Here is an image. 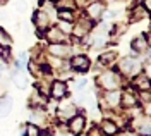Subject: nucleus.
I'll list each match as a JSON object with an SVG mask.
<instances>
[{"label": "nucleus", "instance_id": "nucleus-1", "mask_svg": "<svg viewBox=\"0 0 151 136\" xmlns=\"http://www.w3.org/2000/svg\"><path fill=\"white\" fill-rule=\"evenodd\" d=\"M96 83H98V86H101V88H105L106 91H110V90H117V88L122 85V78H120V74L115 72V71H106V72H103V74L98 76Z\"/></svg>", "mask_w": 151, "mask_h": 136}, {"label": "nucleus", "instance_id": "nucleus-2", "mask_svg": "<svg viewBox=\"0 0 151 136\" xmlns=\"http://www.w3.org/2000/svg\"><path fill=\"white\" fill-rule=\"evenodd\" d=\"M119 71L122 72L124 76H134V74H139L141 72V62L136 60L132 57H125L120 60L119 64Z\"/></svg>", "mask_w": 151, "mask_h": 136}, {"label": "nucleus", "instance_id": "nucleus-3", "mask_svg": "<svg viewBox=\"0 0 151 136\" xmlns=\"http://www.w3.org/2000/svg\"><path fill=\"white\" fill-rule=\"evenodd\" d=\"M89 57H86V55H83V54H79V55H74V57L70 59V62H69V66H70V69H74V71H77V72H84V71H88L89 69Z\"/></svg>", "mask_w": 151, "mask_h": 136}, {"label": "nucleus", "instance_id": "nucleus-4", "mask_svg": "<svg viewBox=\"0 0 151 136\" xmlns=\"http://www.w3.org/2000/svg\"><path fill=\"white\" fill-rule=\"evenodd\" d=\"M103 10H105V5L103 2H89L88 5H86V14H88V19L91 21H96L100 19L101 16H103Z\"/></svg>", "mask_w": 151, "mask_h": 136}, {"label": "nucleus", "instance_id": "nucleus-5", "mask_svg": "<svg viewBox=\"0 0 151 136\" xmlns=\"http://www.w3.org/2000/svg\"><path fill=\"white\" fill-rule=\"evenodd\" d=\"M67 93H69V88L64 81H53L52 83V88H50V95L53 100H64L67 97Z\"/></svg>", "mask_w": 151, "mask_h": 136}, {"label": "nucleus", "instance_id": "nucleus-6", "mask_svg": "<svg viewBox=\"0 0 151 136\" xmlns=\"http://www.w3.org/2000/svg\"><path fill=\"white\" fill-rule=\"evenodd\" d=\"M132 124H134V129H136L139 135L150 136V116H148V114L139 116L136 121H132Z\"/></svg>", "mask_w": 151, "mask_h": 136}, {"label": "nucleus", "instance_id": "nucleus-7", "mask_svg": "<svg viewBox=\"0 0 151 136\" xmlns=\"http://www.w3.org/2000/svg\"><path fill=\"white\" fill-rule=\"evenodd\" d=\"M86 127V117L81 116V114H76L74 117H70L69 119V131L70 133H83V129Z\"/></svg>", "mask_w": 151, "mask_h": 136}, {"label": "nucleus", "instance_id": "nucleus-8", "mask_svg": "<svg viewBox=\"0 0 151 136\" xmlns=\"http://www.w3.org/2000/svg\"><path fill=\"white\" fill-rule=\"evenodd\" d=\"M48 52L53 55V57H60V59H65L69 54H70V47L65 45V43H50L48 47Z\"/></svg>", "mask_w": 151, "mask_h": 136}, {"label": "nucleus", "instance_id": "nucleus-9", "mask_svg": "<svg viewBox=\"0 0 151 136\" xmlns=\"http://www.w3.org/2000/svg\"><path fill=\"white\" fill-rule=\"evenodd\" d=\"M103 102H105V107H117L120 103V93L117 90H110L103 95Z\"/></svg>", "mask_w": 151, "mask_h": 136}, {"label": "nucleus", "instance_id": "nucleus-10", "mask_svg": "<svg viewBox=\"0 0 151 136\" xmlns=\"http://www.w3.org/2000/svg\"><path fill=\"white\" fill-rule=\"evenodd\" d=\"M33 22H35V26H36V28L45 29L48 26V22H50L48 12H47V10H38L36 14H35V17H33Z\"/></svg>", "mask_w": 151, "mask_h": 136}, {"label": "nucleus", "instance_id": "nucleus-11", "mask_svg": "<svg viewBox=\"0 0 151 136\" xmlns=\"http://www.w3.org/2000/svg\"><path fill=\"white\" fill-rule=\"evenodd\" d=\"M120 103L124 105V109H132V107H136V105H137V98H136L134 93L125 91L124 95H120Z\"/></svg>", "mask_w": 151, "mask_h": 136}, {"label": "nucleus", "instance_id": "nucleus-12", "mask_svg": "<svg viewBox=\"0 0 151 136\" xmlns=\"http://www.w3.org/2000/svg\"><path fill=\"white\" fill-rule=\"evenodd\" d=\"M131 47H132V52H134V54H142V52L148 50V41L142 38V36H137V38L132 40Z\"/></svg>", "mask_w": 151, "mask_h": 136}, {"label": "nucleus", "instance_id": "nucleus-13", "mask_svg": "<svg viewBox=\"0 0 151 136\" xmlns=\"http://www.w3.org/2000/svg\"><path fill=\"white\" fill-rule=\"evenodd\" d=\"M101 131H103L106 136H113L115 133H119V126L115 121H110V119H105L101 122Z\"/></svg>", "mask_w": 151, "mask_h": 136}, {"label": "nucleus", "instance_id": "nucleus-14", "mask_svg": "<svg viewBox=\"0 0 151 136\" xmlns=\"http://www.w3.org/2000/svg\"><path fill=\"white\" fill-rule=\"evenodd\" d=\"M76 114H77V110H76V107H74V105H70V103L65 105V107H62L58 112H57V116L60 117L62 121H69V119H70V117H74Z\"/></svg>", "mask_w": 151, "mask_h": 136}, {"label": "nucleus", "instance_id": "nucleus-15", "mask_svg": "<svg viewBox=\"0 0 151 136\" xmlns=\"http://www.w3.org/2000/svg\"><path fill=\"white\" fill-rule=\"evenodd\" d=\"M47 40L50 43H60V41L64 40V33L58 28H50L47 31Z\"/></svg>", "mask_w": 151, "mask_h": 136}, {"label": "nucleus", "instance_id": "nucleus-16", "mask_svg": "<svg viewBox=\"0 0 151 136\" xmlns=\"http://www.w3.org/2000/svg\"><path fill=\"white\" fill-rule=\"evenodd\" d=\"M134 85H136V88H137L139 91H142V90H150V76H148L146 72L139 74L137 78L134 79Z\"/></svg>", "mask_w": 151, "mask_h": 136}, {"label": "nucleus", "instance_id": "nucleus-17", "mask_svg": "<svg viewBox=\"0 0 151 136\" xmlns=\"http://www.w3.org/2000/svg\"><path fill=\"white\" fill-rule=\"evenodd\" d=\"M148 16V10L144 9L142 5H137L136 9L131 12V22H136V21H141Z\"/></svg>", "mask_w": 151, "mask_h": 136}, {"label": "nucleus", "instance_id": "nucleus-18", "mask_svg": "<svg viewBox=\"0 0 151 136\" xmlns=\"http://www.w3.org/2000/svg\"><path fill=\"white\" fill-rule=\"evenodd\" d=\"M12 105H14L12 98L5 97L2 102H0V114H2V116H9L10 112H12Z\"/></svg>", "mask_w": 151, "mask_h": 136}, {"label": "nucleus", "instance_id": "nucleus-19", "mask_svg": "<svg viewBox=\"0 0 151 136\" xmlns=\"http://www.w3.org/2000/svg\"><path fill=\"white\" fill-rule=\"evenodd\" d=\"M115 59H117V54H115V52H106L103 55H100L98 62H100L101 66H110V64L115 62Z\"/></svg>", "mask_w": 151, "mask_h": 136}, {"label": "nucleus", "instance_id": "nucleus-20", "mask_svg": "<svg viewBox=\"0 0 151 136\" xmlns=\"http://www.w3.org/2000/svg\"><path fill=\"white\" fill-rule=\"evenodd\" d=\"M10 45H12L10 35L7 33V31L0 29V48H10Z\"/></svg>", "mask_w": 151, "mask_h": 136}, {"label": "nucleus", "instance_id": "nucleus-21", "mask_svg": "<svg viewBox=\"0 0 151 136\" xmlns=\"http://www.w3.org/2000/svg\"><path fill=\"white\" fill-rule=\"evenodd\" d=\"M55 5L58 10H72L76 7L74 0H55Z\"/></svg>", "mask_w": 151, "mask_h": 136}, {"label": "nucleus", "instance_id": "nucleus-22", "mask_svg": "<svg viewBox=\"0 0 151 136\" xmlns=\"http://www.w3.org/2000/svg\"><path fill=\"white\" fill-rule=\"evenodd\" d=\"M14 85L21 90H24V88L28 86V76L26 74H16L14 76Z\"/></svg>", "mask_w": 151, "mask_h": 136}, {"label": "nucleus", "instance_id": "nucleus-23", "mask_svg": "<svg viewBox=\"0 0 151 136\" xmlns=\"http://www.w3.org/2000/svg\"><path fill=\"white\" fill-rule=\"evenodd\" d=\"M57 28L60 29L64 35H69V33H72V28H74V26H72L70 21H60L58 19V26H57Z\"/></svg>", "mask_w": 151, "mask_h": 136}, {"label": "nucleus", "instance_id": "nucleus-24", "mask_svg": "<svg viewBox=\"0 0 151 136\" xmlns=\"http://www.w3.org/2000/svg\"><path fill=\"white\" fill-rule=\"evenodd\" d=\"M58 19L60 21H70L74 19V16H72V10H58Z\"/></svg>", "mask_w": 151, "mask_h": 136}, {"label": "nucleus", "instance_id": "nucleus-25", "mask_svg": "<svg viewBox=\"0 0 151 136\" xmlns=\"http://www.w3.org/2000/svg\"><path fill=\"white\" fill-rule=\"evenodd\" d=\"M26 136H40V129H38L36 124H29L28 127H26Z\"/></svg>", "mask_w": 151, "mask_h": 136}, {"label": "nucleus", "instance_id": "nucleus-26", "mask_svg": "<svg viewBox=\"0 0 151 136\" xmlns=\"http://www.w3.org/2000/svg\"><path fill=\"white\" fill-rule=\"evenodd\" d=\"M139 97H141V100L144 102V103H150V100H151L150 90H142V91H139Z\"/></svg>", "mask_w": 151, "mask_h": 136}, {"label": "nucleus", "instance_id": "nucleus-27", "mask_svg": "<svg viewBox=\"0 0 151 136\" xmlns=\"http://www.w3.org/2000/svg\"><path fill=\"white\" fill-rule=\"evenodd\" d=\"M26 62H28V54H21V57H19L17 66H22V64H26Z\"/></svg>", "mask_w": 151, "mask_h": 136}, {"label": "nucleus", "instance_id": "nucleus-28", "mask_svg": "<svg viewBox=\"0 0 151 136\" xmlns=\"http://www.w3.org/2000/svg\"><path fill=\"white\" fill-rule=\"evenodd\" d=\"M89 2H91V0H74V4L76 5H79V7H86Z\"/></svg>", "mask_w": 151, "mask_h": 136}, {"label": "nucleus", "instance_id": "nucleus-29", "mask_svg": "<svg viewBox=\"0 0 151 136\" xmlns=\"http://www.w3.org/2000/svg\"><path fill=\"white\" fill-rule=\"evenodd\" d=\"M86 85H88V81H86V79H81V81L77 83V90H83V88H84Z\"/></svg>", "mask_w": 151, "mask_h": 136}, {"label": "nucleus", "instance_id": "nucleus-30", "mask_svg": "<svg viewBox=\"0 0 151 136\" xmlns=\"http://www.w3.org/2000/svg\"><path fill=\"white\" fill-rule=\"evenodd\" d=\"M142 7H144V9H146L148 12H150V10H151V0H144V4H142Z\"/></svg>", "mask_w": 151, "mask_h": 136}, {"label": "nucleus", "instance_id": "nucleus-31", "mask_svg": "<svg viewBox=\"0 0 151 136\" xmlns=\"http://www.w3.org/2000/svg\"><path fill=\"white\" fill-rule=\"evenodd\" d=\"M115 16H117V14H115V12H112V10H110V12H106V14H105V17H106V19H113V17H115Z\"/></svg>", "mask_w": 151, "mask_h": 136}, {"label": "nucleus", "instance_id": "nucleus-32", "mask_svg": "<svg viewBox=\"0 0 151 136\" xmlns=\"http://www.w3.org/2000/svg\"><path fill=\"white\" fill-rule=\"evenodd\" d=\"M19 10H21V12H24V10H26V4H24V2H19Z\"/></svg>", "mask_w": 151, "mask_h": 136}, {"label": "nucleus", "instance_id": "nucleus-33", "mask_svg": "<svg viewBox=\"0 0 151 136\" xmlns=\"http://www.w3.org/2000/svg\"><path fill=\"white\" fill-rule=\"evenodd\" d=\"M113 136H129V135H127V133H115Z\"/></svg>", "mask_w": 151, "mask_h": 136}, {"label": "nucleus", "instance_id": "nucleus-34", "mask_svg": "<svg viewBox=\"0 0 151 136\" xmlns=\"http://www.w3.org/2000/svg\"><path fill=\"white\" fill-rule=\"evenodd\" d=\"M9 4V0H0V5H7Z\"/></svg>", "mask_w": 151, "mask_h": 136}, {"label": "nucleus", "instance_id": "nucleus-35", "mask_svg": "<svg viewBox=\"0 0 151 136\" xmlns=\"http://www.w3.org/2000/svg\"><path fill=\"white\" fill-rule=\"evenodd\" d=\"M76 136H89V135H88V133H86V135H84V133H77Z\"/></svg>", "mask_w": 151, "mask_h": 136}, {"label": "nucleus", "instance_id": "nucleus-36", "mask_svg": "<svg viewBox=\"0 0 151 136\" xmlns=\"http://www.w3.org/2000/svg\"><path fill=\"white\" fill-rule=\"evenodd\" d=\"M40 136H52V135H50V133H43V135L40 133Z\"/></svg>", "mask_w": 151, "mask_h": 136}, {"label": "nucleus", "instance_id": "nucleus-37", "mask_svg": "<svg viewBox=\"0 0 151 136\" xmlns=\"http://www.w3.org/2000/svg\"><path fill=\"white\" fill-rule=\"evenodd\" d=\"M53 2H55V0H53Z\"/></svg>", "mask_w": 151, "mask_h": 136}]
</instances>
